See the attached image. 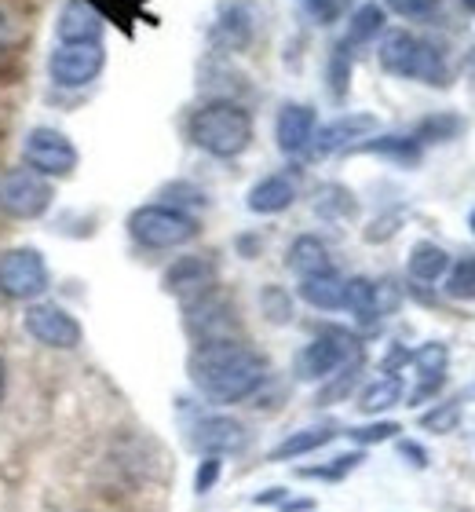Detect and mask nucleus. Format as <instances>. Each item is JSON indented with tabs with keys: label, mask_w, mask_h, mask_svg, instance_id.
Segmentation results:
<instances>
[{
	"label": "nucleus",
	"mask_w": 475,
	"mask_h": 512,
	"mask_svg": "<svg viewBox=\"0 0 475 512\" xmlns=\"http://www.w3.org/2000/svg\"><path fill=\"white\" fill-rule=\"evenodd\" d=\"M190 381L209 403L231 406L242 403L267 381V359L245 341L231 337V341H212V344H194L190 352Z\"/></svg>",
	"instance_id": "obj_1"
},
{
	"label": "nucleus",
	"mask_w": 475,
	"mask_h": 512,
	"mask_svg": "<svg viewBox=\"0 0 475 512\" xmlns=\"http://www.w3.org/2000/svg\"><path fill=\"white\" fill-rule=\"evenodd\" d=\"M187 136L194 147L212 158H238L253 143V118L231 99H212L190 114Z\"/></svg>",
	"instance_id": "obj_2"
},
{
	"label": "nucleus",
	"mask_w": 475,
	"mask_h": 512,
	"mask_svg": "<svg viewBox=\"0 0 475 512\" xmlns=\"http://www.w3.org/2000/svg\"><path fill=\"white\" fill-rule=\"evenodd\" d=\"M380 66L391 77H413L424 85H446V63L439 48L421 37H413L410 30H391L380 41Z\"/></svg>",
	"instance_id": "obj_3"
},
{
	"label": "nucleus",
	"mask_w": 475,
	"mask_h": 512,
	"mask_svg": "<svg viewBox=\"0 0 475 512\" xmlns=\"http://www.w3.org/2000/svg\"><path fill=\"white\" fill-rule=\"evenodd\" d=\"M198 220L187 209H172L165 202L139 205L136 213L128 216V235L143 249H180L198 238Z\"/></svg>",
	"instance_id": "obj_4"
},
{
	"label": "nucleus",
	"mask_w": 475,
	"mask_h": 512,
	"mask_svg": "<svg viewBox=\"0 0 475 512\" xmlns=\"http://www.w3.org/2000/svg\"><path fill=\"white\" fill-rule=\"evenodd\" d=\"M355 359H362L359 341L344 330H326L296 355V377L300 381H326V377L337 374L340 366L355 363Z\"/></svg>",
	"instance_id": "obj_5"
},
{
	"label": "nucleus",
	"mask_w": 475,
	"mask_h": 512,
	"mask_svg": "<svg viewBox=\"0 0 475 512\" xmlns=\"http://www.w3.org/2000/svg\"><path fill=\"white\" fill-rule=\"evenodd\" d=\"M52 183L33 169H8L0 176V209L15 220H37L52 209Z\"/></svg>",
	"instance_id": "obj_6"
},
{
	"label": "nucleus",
	"mask_w": 475,
	"mask_h": 512,
	"mask_svg": "<svg viewBox=\"0 0 475 512\" xmlns=\"http://www.w3.org/2000/svg\"><path fill=\"white\" fill-rule=\"evenodd\" d=\"M183 311H187L183 326H187L190 341L194 344L231 341V337H238V315H234V304L223 297L220 289H212V293H205V297L183 304Z\"/></svg>",
	"instance_id": "obj_7"
},
{
	"label": "nucleus",
	"mask_w": 475,
	"mask_h": 512,
	"mask_svg": "<svg viewBox=\"0 0 475 512\" xmlns=\"http://www.w3.org/2000/svg\"><path fill=\"white\" fill-rule=\"evenodd\" d=\"M48 289V264L30 246L0 253V293L11 300H37Z\"/></svg>",
	"instance_id": "obj_8"
},
{
	"label": "nucleus",
	"mask_w": 475,
	"mask_h": 512,
	"mask_svg": "<svg viewBox=\"0 0 475 512\" xmlns=\"http://www.w3.org/2000/svg\"><path fill=\"white\" fill-rule=\"evenodd\" d=\"M22 158H26V169L41 172L48 180H63L77 169V147L59 132V128H33L26 136V147H22Z\"/></svg>",
	"instance_id": "obj_9"
},
{
	"label": "nucleus",
	"mask_w": 475,
	"mask_h": 512,
	"mask_svg": "<svg viewBox=\"0 0 475 512\" xmlns=\"http://www.w3.org/2000/svg\"><path fill=\"white\" fill-rule=\"evenodd\" d=\"M103 44H59L48 59V74L59 88H85L103 74Z\"/></svg>",
	"instance_id": "obj_10"
},
{
	"label": "nucleus",
	"mask_w": 475,
	"mask_h": 512,
	"mask_svg": "<svg viewBox=\"0 0 475 512\" xmlns=\"http://www.w3.org/2000/svg\"><path fill=\"white\" fill-rule=\"evenodd\" d=\"M26 333L33 341L44 344V348H59V352H70L81 344V322L63 311L59 304H30L26 308Z\"/></svg>",
	"instance_id": "obj_11"
},
{
	"label": "nucleus",
	"mask_w": 475,
	"mask_h": 512,
	"mask_svg": "<svg viewBox=\"0 0 475 512\" xmlns=\"http://www.w3.org/2000/svg\"><path fill=\"white\" fill-rule=\"evenodd\" d=\"M190 447L201 450V454L227 458V454H242L249 447V432L234 417L212 414V417H201L198 425L190 428Z\"/></svg>",
	"instance_id": "obj_12"
},
{
	"label": "nucleus",
	"mask_w": 475,
	"mask_h": 512,
	"mask_svg": "<svg viewBox=\"0 0 475 512\" xmlns=\"http://www.w3.org/2000/svg\"><path fill=\"white\" fill-rule=\"evenodd\" d=\"M216 278L220 275H216V264H212L209 256H180V260L165 271L161 286H165V293H172L176 300L190 304V300L212 293V289H216Z\"/></svg>",
	"instance_id": "obj_13"
},
{
	"label": "nucleus",
	"mask_w": 475,
	"mask_h": 512,
	"mask_svg": "<svg viewBox=\"0 0 475 512\" xmlns=\"http://www.w3.org/2000/svg\"><path fill=\"white\" fill-rule=\"evenodd\" d=\"M373 128H377L373 114H344V118L329 121L326 128H315V139H311L307 154H311V158H329V154H337V150H351L359 139L370 136Z\"/></svg>",
	"instance_id": "obj_14"
},
{
	"label": "nucleus",
	"mask_w": 475,
	"mask_h": 512,
	"mask_svg": "<svg viewBox=\"0 0 475 512\" xmlns=\"http://www.w3.org/2000/svg\"><path fill=\"white\" fill-rule=\"evenodd\" d=\"M315 128H318L315 110L304 107V103H285L275 121L278 150H282V154H307L311 139H315Z\"/></svg>",
	"instance_id": "obj_15"
},
{
	"label": "nucleus",
	"mask_w": 475,
	"mask_h": 512,
	"mask_svg": "<svg viewBox=\"0 0 475 512\" xmlns=\"http://www.w3.org/2000/svg\"><path fill=\"white\" fill-rule=\"evenodd\" d=\"M59 37L63 44H99L103 41V11H95L88 0H66L59 15Z\"/></svg>",
	"instance_id": "obj_16"
},
{
	"label": "nucleus",
	"mask_w": 475,
	"mask_h": 512,
	"mask_svg": "<svg viewBox=\"0 0 475 512\" xmlns=\"http://www.w3.org/2000/svg\"><path fill=\"white\" fill-rule=\"evenodd\" d=\"M212 41L227 48V52H242L253 41V11L245 4H223L212 26Z\"/></svg>",
	"instance_id": "obj_17"
},
{
	"label": "nucleus",
	"mask_w": 475,
	"mask_h": 512,
	"mask_svg": "<svg viewBox=\"0 0 475 512\" xmlns=\"http://www.w3.org/2000/svg\"><path fill=\"white\" fill-rule=\"evenodd\" d=\"M351 154H377V158H388L395 165L413 169V165H421L424 147L413 136H373V139H359L351 147Z\"/></svg>",
	"instance_id": "obj_18"
},
{
	"label": "nucleus",
	"mask_w": 475,
	"mask_h": 512,
	"mask_svg": "<svg viewBox=\"0 0 475 512\" xmlns=\"http://www.w3.org/2000/svg\"><path fill=\"white\" fill-rule=\"evenodd\" d=\"M293 202H296V187L289 176H267V180L256 183L253 191H249V198H245L249 213H256V216L285 213Z\"/></svg>",
	"instance_id": "obj_19"
},
{
	"label": "nucleus",
	"mask_w": 475,
	"mask_h": 512,
	"mask_svg": "<svg viewBox=\"0 0 475 512\" xmlns=\"http://www.w3.org/2000/svg\"><path fill=\"white\" fill-rule=\"evenodd\" d=\"M285 264L289 271L300 278L322 275V271H333V260H329V246L315 235H300L285 253Z\"/></svg>",
	"instance_id": "obj_20"
},
{
	"label": "nucleus",
	"mask_w": 475,
	"mask_h": 512,
	"mask_svg": "<svg viewBox=\"0 0 475 512\" xmlns=\"http://www.w3.org/2000/svg\"><path fill=\"white\" fill-rule=\"evenodd\" d=\"M344 282L337 271H322V275L300 278V297L318 311H340L344 308Z\"/></svg>",
	"instance_id": "obj_21"
},
{
	"label": "nucleus",
	"mask_w": 475,
	"mask_h": 512,
	"mask_svg": "<svg viewBox=\"0 0 475 512\" xmlns=\"http://www.w3.org/2000/svg\"><path fill=\"white\" fill-rule=\"evenodd\" d=\"M337 436V428L333 425H318V428H300V432H293V436H285L282 443H278L271 454H267V461H293V458H304V454H311V450L326 447L329 439Z\"/></svg>",
	"instance_id": "obj_22"
},
{
	"label": "nucleus",
	"mask_w": 475,
	"mask_h": 512,
	"mask_svg": "<svg viewBox=\"0 0 475 512\" xmlns=\"http://www.w3.org/2000/svg\"><path fill=\"white\" fill-rule=\"evenodd\" d=\"M315 213L322 220H333V224H344V220H355L359 216V202L348 187L340 183H322L315 191Z\"/></svg>",
	"instance_id": "obj_23"
},
{
	"label": "nucleus",
	"mask_w": 475,
	"mask_h": 512,
	"mask_svg": "<svg viewBox=\"0 0 475 512\" xmlns=\"http://www.w3.org/2000/svg\"><path fill=\"white\" fill-rule=\"evenodd\" d=\"M406 267H410V278H417V282H439L450 271V253L435 242H417L410 249Z\"/></svg>",
	"instance_id": "obj_24"
},
{
	"label": "nucleus",
	"mask_w": 475,
	"mask_h": 512,
	"mask_svg": "<svg viewBox=\"0 0 475 512\" xmlns=\"http://www.w3.org/2000/svg\"><path fill=\"white\" fill-rule=\"evenodd\" d=\"M395 403H402V377L399 374H384L377 377L373 384H366L359 395V410L362 414H384V410H391Z\"/></svg>",
	"instance_id": "obj_25"
},
{
	"label": "nucleus",
	"mask_w": 475,
	"mask_h": 512,
	"mask_svg": "<svg viewBox=\"0 0 475 512\" xmlns=\"http://www.w3.org/2000/svg\"><path fill=\"white\" fill-rule=\"evenodd\" d=\"M344 308L355 315L359 326H377V300H373V282L370 278H348L344 282Z\"/></svg>",
	"instance_id": "obj_26"
},
{
	"label": "nucleus",
	"mask_w": 475,
	"mask_h": 512,
	"mask_svg": "<svg viewBox=\"0 0 475 512\" xmlns=\"http://www.w3.org/2000/svg\"><path fill=\"white\" fill-rule=\"evenodd\" d=\"M384 22H388V15H384V4H359L355 8V15L348 19V37L344 41L355 48V44H366L373 41L380 30H384Z\"/></svg>",
	"instance_id": "obj_27"
},
{
	"label": "nucleus",
	"mask_w": 475,
	"mask_h": 512,
	"mask_svg": "<svg viewBox=\"0 0 475 512\" xmlns=\"http://www.w3.org/2000/svg\"><path fill=\"white\" fill-rule=\"evenodd\" d=\"M410 363H413V370H417L421 381H435V377H446L450 352H446L443 341H428V344H421L417 352H410Z\"/></svg>",
	"instance_id": "obj_28"
},
{
	"label": "nucleus",
	"mask_w": 475,
	"mask_h": 512,
	"mask_svg": "<svg viewBox=\"0 0 475 512\" xmlns=\"http://www.w3.org/2000/svg\"><path fill=\"white\" fill-rule=\"evenodd\" d=\"M443 289L454 300H475V253H465L457 264H450Z\"/></svg>",
	"instance_id": "obj_29"
},
{
	"label": "nucleus",
	"mask_w": 475,
	"mask_h": 512,
	"mask_svg": "<svg viewBox=\"0 0 475 512\" xmlns=\"http://www.w3.org/2000/svg\"><path fill=\"white\" fill-rule=\"evenodd\" d=\"M351 66H355V59H351V44L340 41L337 48H333V55H329V92H333V99L348 96Z\"/></svg>",
	"instance_id": "obj_30"
},
{
	"label": "nucleus",
	"mask_w": 475,
	"mask_h": 512,
	"mask_svg": "<svg viewBox=\"0 0 475 512\" xmlns=\"http://www.w3.org/2000/svg\"><path fill=\"white\" fill-rule=\"evenodd\" d=\"M457 421H461V399H446V403H435L428 414H421L424 432H435V436H446L454 432Z\"/></svg>",
	"instance_id": "obj_31"
},
{
	"label": "nucleus",
	"mask_w": 475,
	"mask_h": 512,
	"mask_svg": "<svg viewBox=\"0 0 475 512\" xmlns=\"http://www.w3.org/2000/svg\"><path fill=\"white\" fill-rule=\"evenodd\" d=\"M260 311H264L267 322L285 326V322L293 319V297L282 286H264L260 289Z\"/></svg>",
	"instance_id": "obj_32"
},
{
	"label": "nucleus",
	"mask_w": 475,
	"mask_h": 512,
	"mask_svg": "<svg viewBox=\"0 0 475 512\" xmlns=\"http://www.w3.org/2000/svg\"><path fill=\"white\" fill-rule=\"evenodd\" d=\"M461 132V118L457 114H435V118H424L417 125V143H446V139H454Z\"/></svg>",
	"instance_id": "obj_33"
},
{
	"label": "nucleus",
	"mask_w": 475,
	"mask_h": 512,
	"mask_svg": "<svg viewBox=\"0 0 475 512\" xmlns=\"http://www.w3.org/2000/svg\"><path fill=\"white\" fill-rule=\"evenodd\" d=\"M359 374H362V359H355V363H348V366H340L337 370V377L318 392V406H329V403H340L344 395L355 388V381H359Z\"/></svg>",
	"instance_id": "obj_34"
},
{
	"label": "nucleus",
	"mask_w": 475,
	"mask_h": 512,
	"mask_svg": "<svg viewBox=\"0 0 475 512\" xmlns=\"http://www.w3.org/2000/svg\"><path fill=\"white\" fill-rule=\"evenodd\" d=\"M402 428L395 421H373V425H362V428H348V436L359 443V447H373V443H388V439L399 436Z\"/></svg>",
	"instance_id": "obj_35"
},
{
	"label": "nucleus",
	"mask_w": 475,
	"mask_h": 512,
	"mask_svg": "<svg viewBox=\"0 0 475 512\" xmlns=\"http://www.w3.org/2000/svg\"><path fill=\"white\" fill-rule=\"evenodd\" d=\"M373 300H377V315L384 319V315H391V311L399 308V282H391V278H380V282H373Z\"/></svg>",
	"instance_id": "obj_36"
},
{
	"label": "nucleus",
	"mask_w": 475,
	"mask_h": 512,
	"mask_svg": "<svg viewBox=\"0 0 475 512\" xmlns=\"http://www.w3.org/2000/svg\"><path fill=\"white\" fill-rule=\"evenodd\" d=\"M223 472V461L216 458V454H205L198 465V472H194V491L198 494H209L212 487H216V480H220Z\"/></svg>",
	"instance_id": "obj_37"
},
{
	"label": "nucleus",
	"mask_w": 475,
	"mask_h": 512,
	"mask_svg": "<svg viewBox=\"0 0 475 512\" xmlns=\"http://www.w3.org/2000/svg\"><path fill=\"white\" fill-rule=\"evenodd\" d=\"M384 8L402 15V19H424L428 11L439 8V0H384Z\"/></svg>",
	"instance_id": "obj_38"
},
{
	"label": "nucleus",
	"mask_w": 475,
	"mask_h": 512,
	"mask_svg": "<svg viewBox=\"0 0 475 512\" xmlns=\"http://www.w3.org/2000/svg\"><path fill=\"white\" fill-rule=\"evenodd\" d=\"M362 461V454H344V458H337L333 465H326V469H300V476H322V480H344L355 465Z\"/></svg>",
	"instance_id": "obj_39"
},
{
	"label": "nucleus",
	"mask_w": 475,
	"mask_h": 512,
	"mask_svg": "<svg viewBox=\"0 0 475 512\" xmlns=\"http://www.w3.org/2000/svg\"><path fill=\"white\" fill-rule=\"evenodd\" d=\"M399 454L410 461L413 469H424V465H428V450H424L421 443H413V439H399Z\"/></svg>",
	"instance_id": "obj_40"
},
{
	"label": "nucleus",
	"mask_w": 475,
	"mask_h": 512,
	"mask_svg": "<svg viewBox=\"0 0 475 512\" xmlns=\"http://www.w3.org/2000/svg\"><path fill=\"white\" fill-rule=\"evenodd\" d=\"M446 384V377H435V381H421L417 388L410 392V406H421V403H428L432 395H439V388Z\"/></svg>",
	"instance_id": "obj_41"
},
{
	"label": "nucleus",
	"mask_w": 475,
	"mask_h": 512,
	"mask_svg": "<svg viewBox=\"0 0 475 512\" xmlns=\"http://www.w3.org/2000/svg\"><path fill=\"white\" fill-rule=\"evenodd\" d=\"M402 363H410V352H406V348H399V344H395V348H391V352H388V359H384V366H380V370H384V374H395V370H399Z\"/></svg>",
	"instance_id": "obj_42"
},
{
	"label": "nucleus",
	"mask_w": 475,
	"mask_h": 512,
	"mask_svg": "<svg viewBox=\"0 0 475 512\" xmlns=\"http://www.w3.org/2000/svg\"><path fill=\"white\" fill-rule=\"evenodd\" d=\"M282 498H285L282 487H271L267 494H260V498H256V505H271V502H282Z\"/></svg>",
	"instance_id": "obj_43"
},
{
	"label": "nucleus",
	"mask_w": 475,
	"mask_h": 512,
	"mask_svg": "<svg viewBox=\"0 0 475 512\" xmlns=\"http://www.w3.org/2000/svg\"><path fill=\"white\" fill-rule=\"evenodd\" d=\"M315 509V502H311V498H304V502H285L282 505V512H311Z\"/></svg>",
	"instance_id": "obj_44"
},
{
	"label": "nucleus",
	"mask_w": 475,
	"mask_h": 512,
	"mask_svg": "<svg viewBox=\"0 0 475 512\" xmlns=\"http://www.w3.org/2000/svg\"><path fill=\"white\" fill-rule=\"evenodd\" d=\"M4 392H8V366L0 359V403H4Z\"/></svg>",
	"instance_id": "obj_45"
},
{
	"label": "nucleus",
	"mask_w": 475,
	"mask_h": 512,
	"mask_svg": "<svg viewBox=\"0 0 475 512\" xmlns=\"http://www.w3.org/2000/svg\"><path fill=\"white\" fill-rule=\"evenodd\" d=\"M4 44H8V19L0 15V48H4Z\"/></svg>",
	"instance_id": "obj_46"
},
{
	"label": "nucleus",
	"mask_w": 475,
	"mask_h": 512,
	"mask_svg": "<svg viewBox=\"0 0 475 512\" xmlns=\"http://www.w3.org/2000/svg\"><path fill=\"white\" fill-rule=\"evenodd\" d=\"M461 8H465V11H475V0H461Z\"/></svg>",
	"instance_id": "obj_47"
},
{
	"label": "nucleus",
	"mask_w": 475,
	"mask_h": 512,
	"mask_svg": "<svg viewBox=\"0 0 475 512\" xmlns=\"http://www.w3.org/2000/svg\"><path fill=\"white\" fill-rule=\"evenodd\" d=\"M468 227H472V235H475V209H472V216H468Z\"/></svg>",
	"instance_id": "obj_48"
}]
</instances>
